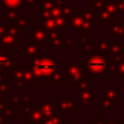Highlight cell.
<instances>
[{
  "label": "cell",
  "instance_id": "cell-18",
  "mask_svg": "<svg viewBox=\"0 0 124 124\" xmlns=\"http://www.w3.org/2000/svg\"><path fill=\"white\" fill-rule=\"evenodd\" d=\"M50 84H64L65 83V78H64L63 74L60 71H56L51 76L49 77Z\"/></svg>",
  "mask_w": 124,
  "mask_h": 124
},
{
  "label": "cell",
  "instance_id": "cell-36",
  "mask_svg": "<svg viewBox=\"0 0 124 124\" xmlns=\"http://www.w3.org/2000/svg\"><path fill=\"white\" fill-rule=\"evenodd\" d=\"M62 45L66 50H72L75 48V41L74 39H65V40H62Z\"/></svg>",
  "mask_w": 124,
  "mask_h": 124
},
{
  "label": "cell",
  "instance_id": "cell-7",
  "mask_svg": "<svg viewBox=\"0 0 124 124\" xmlns=\"http://www.w3.org/2000/svg\"><path fill=\"white\" fill-rule=\"evenodd\" d=\"M21 43V39H17L15 37L11 36L10 34L7 33L0 40V48L1 50H12Z\"/></svg>",
  "mask_w": 124,
  "mask_h": 124
},
{
  "label": "cell",
  "instance_id": "cell-2",
  "mask_svg": "<svg viewBox=\"0 0 124 124\" xmlns=\"http://www.w3.org/2000/svg\"><path fill=\"white\" fill-rule=\"evenodd\" d=\"M110 61L106 60L102 56L98 54V56H90L89 59H87L85 63V69H84V73L85 74H102L106 71L108 64Z\"/></svg>",
  "mask_w": 124,
  "mask_h": 124
},
{
  "label": "cell",
  "instance_id": "cell-31",
  "mask_svg": "<svg viewBox=\"0 0 124 124\" xmlns=\"http://www.w3.org/2000/svg\"><path fill=\"white\" fill-rule=\"evenodd\" d=\"M89 83H90L89 79L84 78L83 81L77 82V83L74 85V87L76 88V89H78V90H83V89H86V88H88V85H89Z\"/></svg>",
  "mask_w": 124,
  "mask_h": 124
},
{
  "label": "cell",
  "instance_id": "cell-14",
  "mask_svg": "<svg viewBox=\"0 0 124 124\" xmlns=\"http://www.w3.org/2000/svg\"><path fill=\"white\" fill-rule=\"evenodd\" d=\"M94 48L96 50H98L100 52V56H106V54H109V45H108V41L105 39H100L98 44L94 45Z\"/></svg>",
  "mask_w": 124,
  "mask_h": 124
},
{
  "label": "cell",
  "instance_id": "cell-53",
  "mask_svg": "<svg viewBox=\"0 0 124 124\" xmlns=\"http://www.w3.org/2000/svg\"><path fill=\"white\" fill-rule=\"evenodd\" d=\"M119 77L121 79H124V62L121 65H119Z\"/></svg>",
  "mask_w": 124,
  "mask_h": 124
},
{
  "label": "cell",
  "instance_id": "cell-34",
  "mask_svg": "<svg viewBox=\"0 0 124 124\" xmlns=\"http://www.w3.org/2000/svg\"><path fill=\"white\" fill-rule=\"evenodd\" d=\"M54 7V0H46V1H44L41 3V11H48V12H50V10Z\"/></svg>",
  "mask_w": 124,
  "mask_h": 124
},
{
  "label": "cell",
  "instance_id": "cell-46",
  "mask_svg": "<svg viewBox=\"0 0 124 124\" xmlns=\"http://www.w3.org/2000/svg\"><path fill=\"white\" fill-rule=\"evenodd\" d=\"M21 102V95L14 94L11 96V103H20Z\"/></svg>",
  "mask_w": 124,
  "mask_h": 124
},
{
  "label": "cell",
  "instance_id": "cell-11",
  "mask_svg": "<svg viewBox=\"0 0 124 124\" xmlns=\"http://www.w3.org/2000/svg\"><path fill=\"white\" fill-rule=\"evenodd\" d=\"M21 54H24L25 58L27 60H34L39 54V50H38V46L34 45V44H28L26 45L23 49H21Z\"/></svg>",
  "mask_w": 124,
  "mask_h": 124
},
{
  "label": "cell",
  "instance_id": "cell-50",
  "mask_svg": "<svg viewBox=\"0 0 124 124\" xmlns=\"http://www.w3.org/2000/svg\"><path fill=\"white\" fill-rule=\"evenodd\" d=\"M50 19V12H48V11H41V15H40V21L44 22L46 21V20Z\"/></svg>",
  "mask_w": 124,
  "mask_h": 124
},
{
  "label": "cell",
  "instance_id": "cell-24",
  "mask_svg": "<svg viewBox=\"0 0 124 124\" xmlns=\"http://www.w3.org/2000/svg\"><path fill=\"white\" fill-rule=\"evenodd\" d=\"M54 25H56V30L60 31V30H64V28H65V25L68 24L69 19H66V17L60 15V16L54 19Z\"/></svg>",
  "mask_w": 124,
  "mask_h": 124
},
{
  "label": "cell",
  "instance_id": "cell-58",
  "mask_svg": "<svg viewBox=\"0 0 124 124\" xmlns=\"http://www.w3.org/2000/svg\"><path fill=\"white\" fill-rule=\"evenodd\" d=\"M2 83H6V75L0 73V84H2Z\"/></svg>",
  "mask_w": 124,
  "mask_h": 124
},
{
  "label": "cell",
  "instance_id": "cell-8",
  "mask_svg": "<svg viewBox=\"0 0 124 124\" xmlns=\"http://www.w3.org/2000/svg\"><path fill=\"white\" fill-rule=\"evenodd\" d=\"M54 108L60 110L61 112H68L71 114L75 113V102L74 100L69 98H61L59 102L54 105Z\"/></svg>",
  "mask_w": 124,
  "mask_h": 124
},
{
  "label": "cell",
  "instance_id": "cell-61",
  "mask_svg": "<svg viewBox=\"0 0 124 124\" xmlns=\"http://www.w3.org/2000/svg\"><path fill=\"white\" fill-rule=\"evenodd\" d=\"M39 1H40V3H43L44 1H46V0H39Z\"/></svg>",
  "mask_w": 124,
  "mask_h": 124
},
{
  "label": "cell",
  "instance_id": "cell-56",
  "mask_svg": "<svg viewBox=\"0 0 124 124\" xmlns=\"http://www.w3.org/2000/svg\"><path fill=\"white\" fill-rule=\"evenodd\" d=\"M36 0H22V3H24L25 6H33L35 4Z\"/></svg>",
  "mask_w": 124,
  "mask_h": 124
},
{
  "label": "cell",
  "instance_id": "cell-42",
  "mask_svg": "<svg viewBox=\"0 0 124 124\" xmlns=\"http://www.w3.org/2000/svg\"><path fill=\"white\" fill-rule=\"evenodd\" d=\"M84 51H85L86 54H90V56H94V52H95L94 45H92L90 43H88V44H87V46H86V47L84 48Z\"/></svg>",
  "mask_w": 124,
  "mask_h": 124
},
{
  "label": "cell",
  "instance_id": "cell-33",
  "mask_svg": "<svg viewBox=\"0 0 124 124\" xmlns=\"http://www.w3.org/2000/svg\"><path fill=\"white\" fill-rule=\"evenodd\" d=\"M34 79V74L30 70H23V81L26 83H32Z\"/></svg>",
  "mask_w": 124,
  "mask_h": 124
},
{
  "label": "cell",
  "instance_id": "cell-21",
  "mask_svg": "<svg viewBox=\"0 0 124 124\" xmlns=\"http://www.w3.org/2000/svg\"><path fill=\"white\" fill-rule=\"evenodd\" d=\"M89 10L92 12H94V11L102 12L103 0H89Z\"/></svg>",
  "mask_w": 124,
  "mask_h": 124
},
{
  "label": "cell",
  "instance_id": "cell-9",
  "mask_svg": "<svg viewBox=\"0 0 124 124\" xmlns=\"http://www.w3.org/2000/svg\"><path fill=\"white\" fill-rule=\"evenodd\" d=\"M84 20L82 16V9H75L74 14L69 19L68 24L73 28V30H78L82 27V24H83Z\"/></svg>",
  "mask_w": 124,
  "mask_h": 124
},
{
  "label": "cell",
  "instance_id": "cell-35",
  "mask_svg": "<svg viewBox=\"0 0 124 124\" xmlns=\"http://www.w3.org/2000/svg\"><path fill=\"white\" fill-rule=\"evenodd\" d=\"M113 3L116 8V12L124 15V0H114Z\"/></svg>",
  "mask_w": 124,
  "mask_h": 124
},
{
  "label": "cell",
  "instance_id": "cell-16",
  "mask_svg": "<svg viewBox=\"0 0 124 124\" xmlns=\"http://www.w3.org/2000/svg\"><path fill=\"white\" fill-rule=\"evenodd\" d=\"M30 24H31V21L25 16V15H24V14H20V16L17 17L14 22H12V23H11V25H15V26H17V27L21 30V28L26 27V26L30 25Z\"/></svg>",
  "mask_w": 124,
  "mask_h": 124
},
{
  "label": "cell",
  "instance_id": "cell-30",
  "mask_svg": "<svg viewBox=\"0 0 124 124\" xmlns=\"http://www.w3.org/2000/svg\"><path fill=\"white\" fill-rule=\"evenodd\" d=\"M100 106H101V109H114L113 101L110 100V99H107V98L101 99Z\"/></svg>",
  "mask_w": 124,
  "mask_h": 124
},
{
  "label": "cell",
  "instance_id": "cell-43",
  "mask_svg": "<svg viewBox=\"0 0 124 124\" xmlns=\"http://www.w3.org/2000/svg\"><path fill=\"white\" fill-rule=\"evenodd\" d=\"M107 68H109V71H110L111 73H113V74L119 75V65H116V64L109 63V64H108Z\"/></svg>",
  "mask_w": 124,
  "mask_h": 124
},
{
  "label": "cell",
  "instance_id": "cell-13",
  "mask_svg": "<svg viewBox=\"0 0 124 124\" xmlns=\"http://www.w3.org/2000/svg\"><path fill=\"white\" fill-rule=\"evenodd\" d=\"M119 97V90L116 88L114 84H110L109 87L105 89V98L110 99V100H114L118 99Z\"/></svg>",
  "mask_w": 124,
  "mask_h": 124
},
{
  "label": "cell",
  "instance_id": "cell-39",
  "mask_svg": "<svg viewBox=\"0 0 124 124\" xmlns=\"http://www.w3.org/2000/svg\"><path fill=\"white\" fill-rule=\"evenodd\" d=\"M60 15H61V8H59V7H54L50 10V17L51 19H56V17L60 16Z\"/></svg>",
  "mask_w": 124,
  "mask_h": 124
},
{
  "label": "cell",
  "instance_id": "cell-26",
  "mask_svg": "<svg viewBox=\"0 0 124 124\" xmlns=\"http://www.w3.org/2000/svg\"><path fill=\"white\" fill-rule=\"evenodd\" d=\"M21 12H20L19 9H11V10H8L6 13V19L10 21V23L14 22L17 17L20 16Z\"/></svg>",
  "mask_w": 124,
  "mask_h": 124
},
{
  "label": "cell",
  "instance_id": "cell-4",
  "mask_svg": "<svg viewBox=\"0 0 124 124\" xmlns=\"http://www.w3.org/2000/svg\"><path fill=\"white\" fill-rule=\"evenodd\" d=\"M31 44L38 46L45 43V40L47 39V32H46L45 27L43 26V24H37L35 26V28L31 30Z\"/></svg>",
  "mask_w": 124,
  "mask_h": 124
},
{
  "label": "cell",
  "instance_id": "cell-55",
  "mask_svg": "<svg viewBox=\"0 0 124 124\" xmlns=\"http://www.w3.org/2000/svg\"><path fill=\"white\" fill-rule=\"evenodd\" d=\"M64 1H65V0H54V7L61 8L62 6H64Z\"/></svg>",
  "mask_w": 124,
  "mask_h": 124
},
{
  "label": "cell",
  "instance_id": "cell-10",
  "mask_svg": "<svg viewBox=\"0 0 124 124\" xmlns=\"http://www.w3.org/2000/svg\"><path fill=\"white\" fill-rule=\"evenodd\" d=\"M110 32L113 34L114 37L123 39L124 37V20L116 19L111 26H110Z\"/></svg>",
  "mask_w": 124,
  "mask_h": 124
},
{
  "label": "cell",
  "instance_id": "cell-28",
  "mask_svg": "<svg viewBox=\"0 0 124 124\" xmlns=\"http://www.w3.org/2000/svg\"><path fill=\"white\" fill-rule=\"evenodd\" d=\"M2 114H4V116H8V118L14 119L15 118V109L11 108V105H6L3 111H2Z\"/></svg>",
  "mask_w": 124,
  "mask_h": 124
},
{
  "label": "cell",
  "instance_id": "cell-23",
  "mask_svg": "<svg viewBox=\"0 0 124 124\" xmlns=\"http://www.w3.org/2000/svg\"><path fill=\"white\" fill-rule=\"evenodd\" d=\"M94 25H93V21H84L82 24V27L79 28V34L82 35H86L89 36V32L93 30Z\"/></svg>",
  "mask_w": 124,
  "mask_h": 124
},
{
  "label": "cell",
  "instance_id": "cell-62",
  "mask_svg": "<svg viewBox=\"0 0 124 124\" xmlns=\"http://www.w3.org/2000/svg\"><path fill=\"white\" fill-rule=\"evenodd\" d=\"M123 40H124V37H123Z\"/></svg>",
  "mask_w": 124,
  "mask_h": 124
},
{
  "label": "cell",
  "instance_id": "cell-44",
  "mask_svg": "<svg viewBox=\"0 0 124 124\" xmlns=\"http://www.w3.org/2000/svg\"><path fill=\"white\" fill-rule=\"evenodd\" d=\"M124 62V54H116L114 56V63L116 65H121Z\"/></svg>",
  "mask_w": 124,
  "mask_h": 124
},
{
  "label": "cell",
  "instance_id": "cell-40",
  "mask_svg": "<svg viewBox=\"0 0 124 124\" xmlns=\"http://www.w3.org/2000/svg\"><path fill=\"white\" fill-rule=\"evenodd\" d=\"M62 46V39L61 38H57L54 40L50 41V49H59Z\"/></svg>",
  "mask_w": 124,
  "mask_h": 124
},
{
  "label": "cell",
  "instance_id": "cell-5",
  "mask_svg": "<svg viewBox=\"0 0 124 124\" xmlns=\"http://www.w3.org/2000/svg\"><path fill=\"white\" fill-rule=\"evenodd\" d=\"M79 92H81V95H79V98H81L79 108L81 109H88L90 106L95 103V89L94 88H86V89L79 90Z\"/></svg>",
  "mask_w": 124,
  "mask_h": 124
},
{
  "label": "cell",
  "instance_id": "cell-25",
  "mask_svg": "<svg viewBox=\"0 0 124 124\" xmlns=\"http://www.w3.org/2000/svg\"><path fill=\"white\" fill-rule=\"evenodd\" d=\"M109 54H112L114 56L124 54V46L121 44H112L109 46Z\"/></svg>",
  "mask_w": 124,
  "mask_h": 124
},
{
  "label": "cell",
  "instance_id": "cell-60",
  "mask_svg": "<svg viewBox=\"0 0 124 124\" xmlns=\"http://www.w3.org/2000/svg\"><path fill=\"white\" fill-rule=\"evenodd\" d=\"M0 99H6V95H4L1 90H0Z\"/></svg>",
  "mask_w": 124,
  "mask_h": 124
},
{
  "label": "cell",
  "instance_id": "cell-29",
  "mask_svg": "<svg viewBox=\"0 0 124 124\" xmlns=\"http://www.w3.org/2000/svg\"><path fill=\"white\" fill-rule=\"evenodd\" d=\"M41 24H43V26L45 27L46 32H49V31H52V30H56V25H54V19H48L46 20V21L41 22Z\"/></svg>",
  "mask_w": 124,
  "mask_h": 124
},
{
  "label": "cell",
  "instance_id": "cell-20",
  "mask_svg": "<svg viewBox=\"0 0 124 124\" xmlns=\"http://www.w3.org/2000/svg\"><path fill=\"white\" fill-rule=\"evenodd\" d=\"M25 116L31 121V123H37L38 121L41 120V118H43V114H41L39 111H37L36 109H34V110L32 109L27 114H26Z\"/></svg>",
  "mask_w": 124,
  "mask_h": 124
},
{
  "label": "cell",
  "instance_id": "cell-52",
  "mask_svg": "<svg viewBox=\"0 0 124 124\" xmlns=\"http://www.w3.org/2000/svg\"><path fill=\"white\" fill-rule=\"evenodd\" d=\"M60 124H78L74 121V119H61Z\"/></svg>",
  "mask_w": 124,
  "mask_h": 124
},
{
  "label": "cell",
  "instance_id": "cell-22",
  "mask_svg": "<svg viewBox=\"0 0 124 124\" xmlns=\"http://www.w3.org/2000/svg\"><path fill=\"white\" fill-rule=\"evenodd\" d=\"M0 1L8 10L19 9V7L22 4V0H0Z\"/></svg>",
  "mask_w": 124,
  "mask_h": 124
},
{
  "label": "cell",
  "instance_id": "cell-1",
  "mask_svg": "<svg viewBox=\"0 0 124 124\" xmlns=\"http://www.w3.org/2000/svg\"><path fill=\"white\" fill-rule=\"evenodd\" d=\"M25 69L30 70L34 74V76L40 77L46 79L50 77L56 72V62L50 59L49 56L46 54H39L34 60L31 61V63L25 64Z\"/></svg>",
  "mask_w": 124,
  "mask_h": 124
},
{
  "label": "cell",
  "instance_id": "cell-45",
  "mask_svg": "<svg viewBox=\"0 0 124 124\" xmlns=\"http://www.w3.org/2000/svg\"><path fill=\"white\" fill-rule=\"evenodd\" d=\"M0 90H1L4 95L10 94V87H9V85L8 84H6V83L0 84Z\"/></svg>",
  "mask_w": 124,
  "mask_h": 124
},
{
  "label": "cell",
  "instance_id": "cell-15",
  "mask_svg": "<svg viewBox=\"0 0 124 124\" xmlns=\"http://www.w3.org/2000/svg\"><path fill=\"white\" fill-rule=\"evenodd\" d=\"M40 122H41V124H60L61 118L58 113L54 112V113L51 114L50 116H43Z\"/></svg>",
  "mask_w": 124,
  "mask_h": 124
},
{
  "label": "cell",
  "instance_id": "cell-54",
  "mask_svg": "<svg viewBox=\"0 0 124 124\" xmlns=\"http://www.w3.org/2000/svg\"><path fill=\"white\" fill-rule=\"evenodd\" d=\"M109 119H103V120H100V119H95V124H108L109 123Z\"/></svg>",
  "mask_w": 124,
  "mask_h": 124
},
{
  "label": "cell",
  "instance_id": "cell-12",
  "mask_svg": "<svg viewBox=\"0 0 124 124\" xmlns=\"http://www.w3.org/2000/svg\"><path fill=\"white\" fill-rule=\"evenodd\" d=\"M93 20H98L99 24H101V25H108V24H110V22H111L112 20H114V16L108 14L105 11H102V12H100V13L94 14Z\"/></svg>",
  "mask_w": 124,
  "mask_h": 124
},
{
  "label": "cell",
  "instance_id": "cell-19",
  "mask_svg": "<svg viewBox=\"0 0 124 124\" xmlns=\"http://www.w3.org/2000/svg\"><path fill=\"white\" fill-rule=\"evenodd\" d=\"M105 12H107L110 15H116V8L114 6V3L110 0H103V10Z\"/></svg>",
  "mask_w": 124,
  "mask_h": 124
},
{
  "label": "cell",
  "instance_id": "cell-57",
  "mask_svg": "<svg viewBox=\"0 0 124 124\" xmlns=\"http://www.w3.org/2000/svg\"><path fill=\"white\" fill-rule=\"evenodd\" d=\"M108 124H122V123L120 122V120H119V119H114V120H110Z\"/></svg>",
  "mask_w": 124,
  "mask_h": 124
},
{
  "label": "cell",
  "instance_id": "cell-37",
  "mask_svg": "<svg viewBox=\"0 0 124 124\" xmlns=\"http://www.w3.org/2000/svg\"><path fill=\"white\" fill-rule=\"evenodd\" d=\"M57 38H60V34H59V31L57 30H52V31H49L47 32V39H49L50 41L51 40H54Z\"/></svg>",
  "mask_w": 124,
  "mask_h": 124
},
{
  "label": "cell",
  "instance_id": "cell-59",
  "mask_svg": "<svg viewBox=\"0 0 124 124\" xmlns=\"http://www.w3.org/2000/svg\"><path fill=\"white\" fill-rule=\"evenodd\" d=\"M0 124H4V116L1 113H0Z\"/></svg>",
  "mask_w": 124,
  "mask_h": 124
},
{
  "label": "cell",
  "instance_id": "cell-6",
  "mask_svg": "<svg viewBox=\"0 0 124 124\" xmlns=\"http://www.w3.org/2000/svg\"><path fill=\"white\" fill-rule=\"evenodd\" d=\"M35 109L40 112V113L43 114V116H50L51 114H54V112H56L54 111V110H56L54 106L52 105L49 100H46V99H44V98H41L40 100H39V103H36Z\"/></svg>",
  "mask_w": 124,
  "mask_h": 124
},
{
  "label": "cell",
  "instance_id": "cell-47",
  "mask_svg": "<svg viewBox=\"0 0 124 124\" xmlns=\"http://www.w3.org/2000/svg\"><path fill=\"white\" fill-rule=\"evenodd\" d=\"M7 30H8V25L6 24H0V40L1 38L7 34Z\"/></svg>",
  "mask_w": 124,
  "mask_h": 124
},
{
  "label": "cell",
  "instance_id": "cell-32",
  "mask_svg": "<svg viewBox=\"0 0 124 124\" xmlns=\"http://www.w3.org/2000/svg\"><path fill=\"white\" fill-rule=\"evenodd\" d=\"M11 54L10 50H0V72H1L2 70V66H3L4 62L7 60V57L9 56V54Z\"/></svg>",
  "mask_w": 124,
  "mask_h": 124
},
{
  "label": "cell",
  "instance_id": "cell-27",
  "mask_svg": "<svg viewBox=\"0 0 124 124\" xmlns=\"http://www.w3.org/2000/svg\"><path fill=\"white\" fill-rule=\"evenodd\" d=\"M10 77L14 81H19V79H23V70L20 69H13L10 72Z\"/></svg>",
  "mask_w": 124,
  "mask_h": 124
},
{
  "label": "cell",
  "instance_id": "cell-49",
  "mask_svg": "<svg viewBox=\"0 0 124 124\" xmlns=\"http://www.w3.org/2000/svg\"><path fill=\"white\" fill-rule=\"evenodd\" d=\"M15 88L16 89H24L25 88V82L23 79H19V81H15Z\"/></svg>",
  "mask_w": 124,
  "mask_h": 124
},
{
  "label": "cell",
  "instance_id": "cell-51",
  "mask_svg": "<svg viewBox=\"0 0 124 124\" xmlns=\"http://www.w3.org/2000/svg\"><path fill=\"white\" fill-rule=\"evenodd\" d=\"M31 101V97L30 95H21V102L25 103V105H28Z\"/></svg>",
  "mask_w": 124,
  "mask_h": 124
},
{
  "label": "cell",
  "instance_id": "cell-38",
  "mask_svg": "<svg viewBox=\"0 0 124 124\" xmlns=\"http://www.w3.org/2000/svg\"><path fill=\"white\" fill-rule=\"evenodd\" d=\"M82 16H83L84 21H93L94 12H92L90 10H83L82 9Z\"/></svg>",
  "mask_w": 124,
  "mask_h": 124
},
{
  "label": "cell",
  "instance_id": "cell-41",
  "mask_svg": "<svg viewBox=\"0 0 124 124\" xmlns=\"http://www.w3.org/2000/svg\"><path fill=\"white\" fill-rule=\"evenodd\" d=\"M88 38H89V36H86V35H82L81 38H79V48L82 50H84V48L87 46Z\"/></svg>",
  "mask_w": 124,
  "mask_h": 124
},
{
  "label": "cell",
  "instance_id": "cell-3",
  "mask_svg": "<svg viewBox=\"0 0 124 124\" xmlns=\"http://www.w3.org/2000/svg\"><path fill=\"white\" fill-rule=\"evenodd\" d=\"M64 78L69 79L72 85H75L77 82H81L85 78L84 70L81 68L78 63L75 62L74 59H72L69 63L64 64Z\"/></svg>",
  "mask_w": 124,
  "mask_h": 124
},
{
  "label": "cell",
  "instance_id": "cell-48",
  "mask_svg": "<svg viewBox=\"0 0 124 124\" xmlns=\"http://www.w3.org/2000/svg\"><path fill=\"white\" fill-rule=\"evenodd\" d=\"M31 107L28 105H25V103H21V112L22 113H24L26 116V114L28 113V112L31 111Z\"/></svg>",
  "mask_w": 124,
  "mask_h": 124
},
{
  "label": "cell",
  "instance_id": "cell-17",
  "mask_svg": "<svg viewBox=\"0 0 124 124\" xmlns=\"http://www.w3.org/2000/svg\"><path fill=\"white\" fill-rule=\"evenodd\" d=\"M75 11V6L73 4H64L61 7V15L66 19H70Z\"/></svg>",
  "mask_w": 124,
  "mask_h": 124
}]
</instances>
